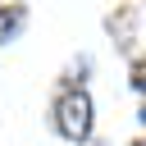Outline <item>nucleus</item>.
Instances as JSON below:
<instances>
[{
    "label": "nucleus",
    "instance_id": "7ed1b4c3",
    "mask_svg": "<svg viewBox=\"0 0 146 146\" xmlns=\"http://www.w3.org/2000/svg\"><path fill=\"white\" fill-rule=\"evenodd\" d=\"M132 146H146V141H132Z\"/></svg>",
    "mask_w": 146,
    "mask_h": 146
},
{
    "label": "nucleus",
    "instance_id": "f03ea898",
    "mask_svg": "<svg viewBox=\"0 0 146 146\" xmlns=\"http://www.w3.org/2000/svg\"><path fill=\"white\" fill-rule=\"evenodd\" d=\"M18 23H23V14H18V9H0V41H5Z\"/></svg>",
    "mask_w": 146,
    "mask_h": 146
},
{
    "label": "nucleus",
    "instance_id": "f257e3e1",
    "mask_svg": "<svg viewBox=\"0 0 146 146\" xmlns=\"http://www.w3.org/2000/svg\"><path fill=\"white\" fill-rule=\"evenodd\" d=\"M55 128L68 137V141H87L91 137V96L82 87H68L55 105Z\"/></svg>",
    "mask_w": 146,
    "mask_h": 146
}]
</instances>
